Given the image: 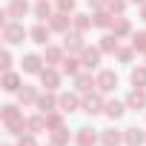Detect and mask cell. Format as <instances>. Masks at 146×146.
Returning <instances> with one entry per match:
<instances>
[{
	"mask_svg": "<svg viewBox=\"0 0 146 146\" xmlns=\"http://www.w3.org/2000/svg\"><path fill=\"white\" fill-rule=\"evenodd\" d=\"M0 35H3V40H6V46H20L26 37H29V29L20 23V20H9L3 29H0Z\"/></svg>",
	"mask_w": 146,
	"mask_h": 146,
	"instance_id": "cell-1",
	"label": "cell"
},
{
	"mask_svg": "<svg viewBox=\"0 0 146 146\" xmlns=\"http://www.w3.org/2000/svg\"><path fill=\"white\" fill-rule=\"evenodd\" d=\"M103 106H106V100H103V92H89V95H83V106H80V112H86L89 117H95V115H103Z\"/></svg>",
	"mask_w": 146,
	"mask_h": 146,
	"instance_id": "cell-2",
	"label": "cell"
},
{
	"mask_svg": "<svg viewBox=\"0 0 146 146\" xmlns=\"http://www.w3.org/2000/svg\"><path fill=\"white\" fill-rule=\"evenodd\" d=\"M95 78H98V92L109 95V92L117 89V72H115V69H98Z\"/></svg>",
	"mask_w": 146,
	"mask_h": 146,
	"instance_id": "cell-3",
	"label": "cell"
},
{
	"mask_svg": "<svg viewBox=\"0 0 146 146\" xmlns=\"http://www.w3.org/2000/svg\"><path fill=\"white\" fill-rule=\"evenodd\" d=\"M72 80H75V92H78V95H89V92L98 89V78L92 75L89 69H83L80 75H78V78H72Z\"/></svg>",
	"mask_w": 146,
	"mask_h": 146,
	"instance_id": "cell-4",
	"label": "cell"
},
{
	"mask_svg": "<svg viewBox=\"0 0 146 146\" xmlns=\"http://www.w3.org/2000/svg\"><path fill=\"white\" fill-rule=\"evenodd\" d=\"M83 32H78V29H69L66 35H63V49L69 52V54H80L83 52Z\"/></svg>",
	"mask_w": 146,
	"mask_h": 146,
	"instance_id": "cell-5",
	"label": "cell"
},
{
	"mask_svg": "<svg viewBox=\"0 0 146 146\" xmlns=\"http://www.w3.org/2000/svg\"><path fill=\"white\" fill-rule=\"evenodd\" d=\"M37 78H40V83H43L46 89H52V92H54V89L60 86V80H63V72H60L57 66H43V72H40Z\"/></svg>",
	"mask_w": 146,
	"mask_h": 146,
	"instance_id": "cell-6",
	"label": "cell"
},
{
	"mask_svg": "<svg viewBox=\"0 0 146 146\" xmlns=\"http://www.w3.org/2000/svg\"><path fill=\"white\" fill-rule=\"evenodd\" d=\"M80 106H83V98H80L78 92H63V95H60V100H57V109H60V112H66V115L78 112Z\"/></svg>",
	"mask_w": 146,
	"mask_h": 146,
	"instance_id": "cell-7",
	"label": "cell"
},
{
	"mask_svg": "<svg viewBox=\"0 0 146 146\" xmlns=\"http://www.w3.org/2000/svg\"><path fill=\"white\" fill-rule=\"evenodd\" d=\"M43 54H35V52H29V54H23V60H20V69H23V75H40L43 72Z\"/></svg>",
	"mask_w": 146,
	"mask_h": 146,
	"instance_id": "cell-8",
	"label": "cell"
},
{
	"mask_svg": "<svg viewBox=\"0 0 146 146\" xmlns=\"http://www.w3.org/2000/svg\"><path fill=\"white\" fill-rule=\"evenodd\" d=\"M0 89L3 92H20L23 89V78H20V72H15V69H9V72H3V78H0Z\"/></svg>",
	"mask_w": 146,
	"mask_h": 146,
	"instance_id": "cell-9",
	"label": "cell"
},
{
	"mask_svg": "<svg viewBox=\"0 0 146 146\" xmlns=\"http://www.w3.org/2000/svg\"><path fill=\"white\" fill-rule=\"evenodd\" d=\"M100 57H103L100 46H83V52H80V63H83V69H89V72L100 66Z\"/></svg>",
	"mask_w": 146,
	"mask_h": 146,
	"instance_id": "cell-10",
	"label": "cell"
},
{
	"mask_svg": "<svg viewBox=\"0 0 146 146\" xmlns=\"http://www.w3.org/2000/svg\"><path fill=\"white\" fill-rule=\"evenodd\" d=\"M75 143L78 146H98L100 143V135L92 126H80V129H75Z\"/></svg>",
	"mask_w": 146,
	"mask_h": 146,
	"instance_id": "cell-11",
	"label": "cell"
},
{
	"mask_svg": "<svg viewBox=\"0 0 146 146\" xmlns=\"http://www.w3.org/2000/svg\"><path fill=\"white\" fill-rule=\"evenodd\" d=\"M29 37H32V43H37V46H49V37H52V29H49V23L37 20V23L29 29Z\"/></svg>",
	"mask_w": 146,
	"mask_h": 146,
	"instance_id": "cell-12",
	"label": "cell"
},
{
	"mask_svg": "<svg viewBox=\"0 0 146 146\" xmlns=\"http://www.w3.org/2000/svg\"><path fill=\"white\" fill-rule=\"evenodd\" d=\"M126 106H129L132 112H146V89L132 86V92L126 95Z\"/></svg>",
	"mask_w": 146,
	"mask_h": 146,
	"instance_id": "cell-13",
	"label": "cell"
},
{
	"mask_svg": "<svg viewBox=\"0 0 146 146\" xmlns=\"http://www.w3.org/2000/svg\"><path fill=\"white\" fill-rule=\"evenodd\" d=\"M20 109H23L20 103H3V106H0V120H3V126L23 120V112H20Z\"/></svg>",
	"mask_w": 146,
	"mask_h": 146,
	"instance_id": "cell-14",
	"label": "cell"
},
{
	"mask_svg": "<svg viewBox=\"0 0 146 146\" xmlns=\"http://www.w3.org/2000/svg\"><path fill=\"white\" fill-rule=\"evenodd\" d=\"M49 29L57 32V35H66V32L72 29V15H66V12H54V15L49 17Z\"/></svg>",
	"mask_w": 146,
	"mask_h": 146,
	"instance_id": "cell-15",
	"label": "cell"
},
{
	"mask_svg": "<svg viewBox=\"0 0 146 146\" xmlns=\"http://www.w3.org/2000/svg\"><path fill=\"white\" fill-rule=\"evenodd\" d=\"M32 9H35V6L29 3V0H9V3H6V12H9V17H12V20L26 17Z\"/></svg>",
	"mask_w": 146,
	"mask_h": 146,
	"instance_id": "cell-16",
	"label": "cell"
},
{
	"mask_svg": "<svg viewBox=\"0 0 146 146\" xmlns=\"http://www.w3.org/2000/svg\"><path fill=\"white\" fill-rule=\"evenodd\" d=\"M46 52H43V60H46V66H60L63 60H66V49L63 46H54V43H49V46H43Z\"/></svg>",
	"mask_w": 146,
	"mask_h": 146,
	"instance_id": "cell-17",
	"label": "cell"
},
{
	"mask_svg": "<svg viewBox=\"0 0 146 146\" xmlns=\"http://www.w3.org/2000/svg\"><path fill=\"white\" fill-rule=\"evenodd\" d=\"M57 100H60V95H54L52 89H46V92L37 98V103H35V106H37V112L49 115V112H54V109H57Z\"/></svg>",
	"mask_w": 146,
	"mask_h": 146,
	"instance_id": "cell-18",
	"label": "cell"
},
{
	"mask_svg": "<svg viewBox=\"0 0 146 146\" xmlns=\"http://www.w3.org/2000/svg\"><path fill=\"white\" fill-rule=\"evenodd\" d=\"M112 35H117L120 40L123 37H129L132 35V20L129 17H123V15H115V20H112V29H109Z\"/></svg>",
	"mask_w": 146,
	"mask_h": 146,
	"instance_id": "cell-19",
	"label": "cell"
},
{
	"mask_svg": "<svg viewBox=\"0 0 146 146\" xmlns=\"http://www.w3.org/2000/svg\"><path fill=\"white\" fill-rule=\"evenodd\" d=\"M126 100H106V106H103V115L109 117V120H120L123 115H126Z\"/></svg>",
	"mask_w": 146,
	"mask_h": 146,
	"instance_id": "cell-20",
	"label": "cell"
},
{
	"mask_svg": "<svg viewBox=\"0 0 146 146\" xmlns=\"http://www.w3.org/2000/svg\"><path fill=\"white\" fill-rule=\"evenodd\" d=\"M123 143L126 146H143L146 143V132L137 129V126H126L123 129Z\"/></svg>",
	"mask_w": 146,
	"mask_h": 146,
	"instance_id": "cell-21",
	"label": "cell"
},
{
	"mask_svg": "<svg viewBox=\"0 0 146 146\" xmlns=\"http://www.w3.org/2000/svg\"><path fill=\"white\" fill-rule=\"evenodd\" d=\"M60 72H63V75H69V78H78L80 72H83V63H80V57H75V54H66V60L60 63Z\"/></svg>",
	"mask_w": 146,
	"mask_h": 146,
	"instance_id": "cell-22",
	"label": "cell"
},
{
	"mask_svg": "<svg viewBox=\"0 0 146 146\" xmlns=\"http://www.w3.org/2000/svg\"><path fill=\"white\" fill-rule=\"evenodd\" d=\"M37 98H40L37 86H29V83H23V89L17 92V103H20V106H35Z\"/></svg>",
	"mask_w": 146,
	"mask_h": 146,
	"instance_id": "cell-23",
	"label": "cell"
},
{
	"mask_svg": "<svg viewBox=\"0 0 146 146\" xmlns=\"http://www.w3.org/2000/svg\"><path fill=\"white\" fill-rule=\"evenodd\" d=\"M95 26V17L92 15H86V12H75V15H72V29H78V32H89Z\"/></svg>",
	"mask_w": 146,
	"mask_h": 146,
	"instance_id": "cell-24",
	"label": "cell"
},
{
	"mask_svg": "<svg viewBox=\"0 0 146 146\" xmlns=\"http://www.w3.org/2000/svg\"><path fill=\"white\" fill-rule=\"evenodd\" d=\"M98 46H100V52H103V54H117V49H120V37H117V35H112V32H106V35L100 37V43H98Z\"/></svg>",
	"mask_w": 146,
	"mask_h": 146,
	"instance_id": "cell-25",
	"label": "cell"
},
{
	"mask_svg": "<svg viewBox=\"0 0 146 146\" xmlns=\"http://www.w3.org/2000/svg\"><path fill=\"white\" fill-rule=\"evenodd\" d=\"M100 143L103 146H120L123 143V129H100Z\"/></svg>",
	"mask_w": 146,
	"mask_h": 146,
	"instance_id": "cell-26",
	"label": "cell"
},
{
	"mask_svg": "<svg viewBox=\"0 0 146 146\" xmlns=\"http://www.w3.org/2000/svg\"><path fill=\"white\" fill-rule=\"evenodd\" d=\"M57 9L49 3V0H37V3H35V9H32V15L37 17V20H43V23H49V17L54 15Z\"/></svg>",
	"mask_w": 146,
	"mask_h": 146,
	"instance_id": "cell-27",
	"label": "cell"
},
{
	"mask_svg": "<svg viewBox=\"0 0 146 146\" xmlns=\"http://www.w3.org/2000/svg\"><path fill=\"white\" fill-rule=\"evenodd\" d=\"M72 140H75V135H69V129H66V126H63V129L49 132V143H52V146H69Z\"/></svg>",
	"mask_w": 146,
	"mask_h": 146,
	"instance_id": "cell-28",
	"label": "cell"
},
{
	"mask_svg": "<svg viewBox=\"0 0 146 146\" xmlns=\"http://www.w3.org/2000/svg\"><path fill=\"white\" fill-rule=\"evenodd\" d=\"M92 17H95V29H112V20H115V15H112L109 9H98Z\"/></svg>",
	"mask_w": 146,
	"mask_h": 146,
	"instance_id": "cell-29",
	"label": "cell"
},
{
	"mask_svg": "<svg viewBox=\"0 0 146 146\" xmlns=\"http://www.w3.org/2000/svg\"><path fill=\"white\" fill-rule=\"evenodd\" d=\"M46 126H49V132H54V129H63V126H66V112H60V109L49 112V115H46Z\"/></svg>",
	"mask_w": 146,
	"mask_h": 146,
	"instance_id": "cell-30",
	"label": "cell"
},
{
	"mask_svg": "<svg viewBox=\"0 0 146 146\" xmlns=\"http://www.w3.org/2000/svg\"><path fill=\"white\" fill-rule=\"evenodd\" d=\"M29 132H35V135L49 132V126H46V115H43V112H37V115L29 117Z\"/></svg>",
	"mask_w": 146,
	"mask_h": 146,
	"instance_id": "cell-31",
	"label": "cell"
},
{
	"mask_svg": "<svg viewBox=\"0 0 146 146\" xmlns=\"http://www.w3.org/2000/svg\"><path fill=\"white\" fill-rule=\"evenodd\" d=\"M129 80H132V86L146 89V63H143V66H135V69L129 72Z\"/></svg>",
	"mask_w": 146,
	"mask_h": 146,
	"instance_id": "cell-32",
	"label": "cell"
},
{
	"mask_svg": "<svg viewBox=\"0 0 146 146\" xmlns=\"http://www.w3.org/2000/svg\"><path fill=\"white\" fill-rule=\"evenodd\" d=\"M115 57H117V63H132L135 60V46H120Z\"/></svg>",
	"mask_w": 146,
	"mask_h": 146,
	"instance_id": "cell-33",
	"label": "cell"
},
{
	"mask_svg": "<svg viewBox=\"0 0 146 146\" xmlns=\"http://www.w3.org/2000/svg\"><path fill=\"white\" fill-rule=\"evenodd\" d=\"M54 9H57V12H66V15H75L78 0H54Z\"/></svg>",
	"mask_w": 146,
	"mask_h": 146,
	"instance_id": "cell-34",
	"label": "cell"
},
{
	"mask_svg": "<svg viewBox=\"0 0 146 146\" xmlns=\"http://www.w3.org/2000/svg\"><path fill=\"white\" fill-rule=\"evenodd\" d=\"M126 6H129V0H109V3H106V9H109L112 15H123Z\"/></svg>",
	"mask_w": 146,
	"mask_h": 146,
	"instance_id": "cell-35",
	"label": "cell"
},
{
	"mask_svg": "<svg viewBox=\"0 0 146 146\" xmlns=\"http://www.w3.org/2000/svg\"><path fill=\"white\" fill-rule=\"evenodd\" d=\"M17 146H40V143H37V135L35 132H23L17 137Z\"/></svg>",
	"mask_w": 146,
	"mask_h": 146,
	"instance_id": "cell-36",
	"label": "cell"
},
{
	"mask_svg": "<svg viewBox=\"0 0 146 146\" xmlns=\"http://www.w3.org/2000/svg\"><path fill=\"white\" fill-rule=\"evenodd\" d=\"M132 46H135V52L146 54V35H143V32H140V35H132Z\"/></svg>",
	"mask_w": 146,
	"mask_h": 146,
	"instance_id": "cell-37",
	"label": "cell"
},
{
	"mask_svg": "<svg viewBox=\"0 0 146 146\" xmlns=\"http://www.w3.org/2000/svg\"><path fill=\"white\" fill-rule=\"evenodd\" d=\"M12 63H15L12 52H9V49H3V52H0V69H3V72H9V69H12Z\"/></svg>",
	"mask_w": 146,
	"mask_h": 146,
	"instance_id": "cell-38",
	"label": "cell"
},
{
	"mask_svg": "<svg viewBox=\"0 0 146 146\" xmlns=\"http://www.w3.org/2000/svg\"><path fill=\"white\" fill-rule=\"evenodd\" d=\"M86 3H89V9H106V3H109V0H86Z\"/></svg>",
	"mask_w": 146,
	"mask_h": 146,
	"instance_id": "cell-39",
	"label": "cell"
},
{
	"mask_svg": "<svg viewBox=\"0 0 146 146\" xmlns=\"http://www.w3.org/2000/svg\"><path fill=\"white\" fill-rule=\"evenodd\" d=\"M140 20L146 23V3H140Z\"/></svg>",
	"mask_w": 146,
	"mask_h": 146,
	"instance_id": "cell-40",
	"label": "cell"
},
{
	"mask_svg": "<svg viewBox=\"0 0 146 146\" xmlns=\"http://www.w3.org/2000/svg\"><path fill=\"white\" fill-rule=\"evenodd\" d=\"M129 3H137V6H140V3H146V0H129Z\"/></svg>",
	"mask_w": 146,
	"mask_h": 146,
	"instance_id": "cell-41",
	"label": "cell"
},
{
	"mask_svg": "<svg viewBox=\"0 0 146 146\" xmlns=\"http://www.w3.org/2000/svg\"><path fill=\"white\" fill-rule=\"evenodd\" d=\"M3 146H12V143H3Z\"/></svg>",
	"mask_w": 146,
	"mask_h": 146,
	"instance_id": "cell-42",
	"label": "cell"
},
{
	"mask_svg": "<svg viewBox=\"0 0 146 146\" xmlns=\"http://www.w3.org/2000/svg\"><path fill=\"white\" fill-rule=\"evenodd\" d=\"M143 35H146V32H143Z\"/></svg>",
	"mask_w": 146,
	"mask_h": 146,
	"instance_id": "cell-43",
	"label": "cell"
},
{
	"mask_svg": "<svg viewBox=\"0 0 146 146\" xmlns=\"http://www.w3.org/2000/svg\"><path fill=\"white\" fill-rule=\"evenodd\" d=\"M49 146H52V143H49Z\"/></svg>",
	"mask_w": 146,
	"mask_h": 146,
	"instance_id": "cell-44",
	"label": "cell"
}]
</instances>
